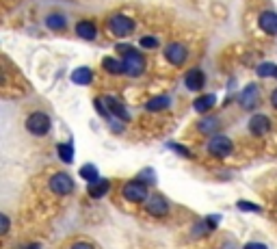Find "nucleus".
Returning <instances> with one entry per match:
<instances>
[{
    "mask_svg": "<svg viewBox=\"0 0 277 249\" xmlns=\"http://www.w3.org/2000/svg\"><path fill=\"white\" fill-rule=\"evenodd\" d=\"M208 152L212 156H219V158H225L232 154V141L223 134H215L210 141H208Z\"/></svg>",
    "mask_w": 277,
    "mask_h": 249,
    "instance_id": "20e7f679",
    "label": "nucleus"
},
{
    "mask_svg": "<svg viewBox=\"0 0 277 249\" xmlns=\"http://www.w3.org/2000/svg\"><path fill=\"white\" fill-rule=\"evenodd\" d=\"M72 249H93L89 243H76V245H72Z\"/></svg>",
    "mask_w": 277,
    "mask_h": 249,
    "instance_id": "c85d7f7f",
    "label": "nucleus"
},
{
    "mask_svg": "<svg viewBox=\"0 0 277 249\" xmlns=\"http://www.w3.org/2000/svg\"><path fill=\"white\" fill-rule=\"evenodd\" d=\"M50 188L56 195H67L74 191V180L67 174H56V176H52V180H50Z\"/></svg>",
    "mask_w": 277,
    "mask_h": 249,
    "instance_id": "423d86ee",
    "label": "nucleus"
},
{
    "mask_svg": "<svg viewBox=\"0 0 277 249\" xmlns=\"http://www.w3.org/2000/svg\"><path fill=\"white\" fill-rule=\"evenodd\" d=\"M80 176L85 178L89 185H91V182H96V180H100V178H98V169L93 167V165H85V167L80 169Z\"/></svg>",
    "mask_w": 277,
    "mask_h": 249,
    "instance_id": "4be33fe9",
    "label": "nucleus"
},
{
    "mask_svg": "<svg viewBox=\"0 0 277 249\" xmlns=\"http://www.w3.org/2000/svg\"><path fill=\"white\" fill-rule=\"evenodd\" d=\"M117 50L123 55V72H126L128 76H139L143 74L145 69V59L139 55V50L130 48V46H117Z\"/></svg>",
    "mask_w": 277,
    "mask_h": 249,
    "instance_id": "f257e3e1",
    "label": "nucleus"
},
{
    "mask_svg": "<svg viewBox=\"0 0 277 249\" xmlns=\"http://www.w3.org/2000/svg\"><path fill=\"white\" fill-rule=\"evenodd\" d=\"M204 72L202 69H191V72L186 74V87L191 89V91H199V89L204 87Z\"/></svg>",
    "mask_w": 277,
    "mask_h": 249,
    "instance_id": "ddd939ff",
    "label": "nucleus"
},
{
    "mask_svg": "<svg viewBox=\"0 0 277 249\" xmlns=\"http://www.w3.org/2000/svg\"><path fill=\"white\" fill-rule=\"evenodd\" d=\"M123 197L128 201H145L147 199V185L143 180H132L123 187Z\"/></svg>",
    "mask_w": 277,
    "mask_h": 249,
    "instance_id": "39448f33",
    "label": "nucleus"
},
{
    "mask_svg": "<svg viewBox=\"0 0 277 249\" xmlns=\"http://www.w3.org/2000/svg\"><path fill=\"white\" fill-rule=\"evenodd\" d=\"M258 100H260V87L253 82V85H247L245 91L240 93V106L247 111H251L253 106L258 104Z\"/></svg>",
    "mask_w": 277,
    "mask_h": 249,
    "instance_id": "0eeeda50",
    "label": "nucleus"
},
{
    "mask_svg": "<svg viewBox=\"0 0 277 249\" xmlns=\"http://www.w3.org/2000/svg\"><path fill=\"white\" fill-rule=\"evenodd\" d=\"M243 249H267V245H262V243H247Z\"/></svg>",
    "mask_w": 277,
    "mask_h": 249,
    "instance_id": "cd10ccee",
    "label": "nucleus"
},
{
    "mask_svg": "<svg viewBox=\"0 0 277 249\" xmlns=\"http://www.w3.org/2000/svg\"><path fill=\"white\" fill-rule=\"evenodd\" d=\"M258 76H260V78L275 76V78H277V65H273V63H262L260 67H258Z\"/></svg>",
    "mask_w": 277,
    "mask_h": 249,
    "instance_id": "5701e85b",
    "label": "nucleus"
},
{
    "mask_svg": "<svg viewBox=\"0 0 277 249\" xmlns=\"http://www.w3.org/2000/svg\"><path fill=\"white\" fill-rule=\"evenodd\" d=\"M102 65L109 74H121L123 72V61H117V59H113V57H106L102 61Z\"/></svg>",
    "mask_w": 277,
    "mask_h": 249,
    "instance_id": "aec40b11",
    "label": "nucleus"
},
{
    "mask_svg": "<svg viewBox=\"0 0 277 249\" xmlns=\"http://www.w3.org/2000/svg\"><path fill=\"white\" fill-rule=\"evenodd\" d=\"M169 104H171V98L169 96H158V98H152L150 102H147L145 109L147 111H165V109H169Z\"/></svg>",
    "mask_w": 277,
    "mask_h": 249,
    "instance_id": "f3484780",
    "label": "nucleus"
},
{
    "mask_svg": "<svg viewBox=\"0 0 277 249\" xmlns=\"http://www.w3.org/2000/svg\"><path fill=\"white\" fill-rule=\"evenodd\" d=\"M165 57H167L169 63L182 65V63L186 61V48L182 44H169L167 48H165Z\"/></svg>",
    "mask_w": 277,
    "mask_h": 249,
    "instance_id": "1a4fd4ad",
    "label": "nucleus"
},
{
    "mask_svg": "<svg viewBox=\"0 0 277 249\" xmlns=\"http://www.w3.org/2000/svg\"><path fill=\"white\" fill-rule=\"evenodd\" d=\"M141 46H143V48H156V46H158V39H156V37H150V35H147V37L141 39Z\"/></svg>",
    "mask_w": 277,
    "mask_h": 249,
    "instance_id": "a878e982",
    "label": "nucleus"
},
{
    "mask_svg": "<svg viewBox=\"0 0 277 249\" xmlns=\"http://www.w3.org/2000/svg\"><path fill=\"white\" fill-rule=\"evenodd\" d=\"M111 188V182L109 180H96V182H91L89 185V195L91 197H102V195L106 193Z\"/></svg>",
    "mask_w": 277,
    "mask_h": 249,
    "instance_id": "6ab92c4d",
    "label": "nucleus"
},
{
    "mask_svg": "<svg viewBox=\"0 0 277 249\" xmlns=\"http://www.w3.org/2000/svg\"><path fill=\"white\" fill-rule=\"evenodd\" d=\"M46 26L52 28V31H61V28L67 26V17L61 15V13H50L46 17Z\"/></svg>",
    "mask_w": 277,
    "mask_h": 249,
    "instance_id": "dca6fc26",
    "label": "nucleus"
},
{
    "mask_svg": "<svg viewBox=\"0 0 277 249\" xmlns=\"http://www.w3.org/2000/svg\"><path fill=\"white\" fill-rule=\"evenodd\" d=\"M238 210H247V212H260L262 208L256 204H249V201H238Z\"/></svg>",
    "mask_w": 277,
    "mask_h": 249,
    "instance_id": "393cba45",
    "label": "nucleus"
},
{
    "mask_svg": "<svg viewBox=\"0 0 277 249\" xmlns=\"http://www.w3.org/2000/svg\"><path fill=\"white\" fill-rule=\"evenodd\" d=\"M271 130V122H269V117L267 115H253L251 117V122H249V132L253 134H267Z\"/></svg>",
    "mask_w": 277,
    "mask_h": 249,
    "instance_id": "9d476101",
    "label": "nucleus"
},
{
    "mask_svg": "<svg viewBox=\"0 0 277 249\" xmlns=\"http://www.w3.org/2000/svg\"><path fill=\"white\" fill-rule=\"evenodd\" d=\"M76 33H78V37H82V39H96V35H98V31H96V24L93 22H78V26H76Z\"/></svg>",
    "mask_w": 277,
    "mask_h": 249,
    "instance_id": "4468645a",
    "label": "nucleus"
},
{
    "mask_svg": "<svg viewBox=\"0 0 277 249\" xmlns=\"http://www.w3.org/2000/svg\"><path fill=\"white\" fill-rule=\"evenodd\" d=\"M56 152H58V156H61L63 163H72L74 161V147H72V143H58Z\"/></svg>",
    "mask_w": 277,
    "mask_h": 249,
    "instance_id": "412c9836",
    "label": "nucleus"
},
{
    "mask_svg": "<svg viewBox=\"0 0 277 249\" xmlns=\"http://www.w3.org/2000/svg\"><path fill=\"white\" fill-rule=\"evenodd\" d=\"M26 128H28V132L37 134V137H44L50 130V117L46 113H33L26 120Z\"/></svg>",
    "mask_w": 277,
    "mask_h": 249,
    "instance_id": "f03ea898",
    "label": "nucleus"
},
{
    "mask_svg": "<svg viewBox=\"0 0 277 249\" xmlns=\"http://www.w3.org/2000/svg\"><path fill=\"white\" fill-rule=\"evenodd\" d=\"M260 28L269 35H275L277 33V13H273V11H264V13L260 15Z\"/></svg>",
    "mask_w": 277,
    "mask_h": 249,
    "instance_id": "f8f14e48",
    "label": "nucleus"
},
{
    "mask_svg": "<svg viewBox=\"0 0 277 249\" xmlns=\"http://www.w3.org/2000/svg\"><path fill=\"white\" fill-rule=\"evenodd\" d=\"M217 126H219V124H217L215 120H204L202 124H199V130H202V132H212V130H215Z\"/></svg>",
    "mask_w": 277,
    "mask_h": 249,
    "instance_id": "b1692460",
    "label": "nucleus"
},
{
    "mask_svg": "<svg viewBox=\"0 0 277 249\" xmlns=\"http://www.w3.org/2000/svg\"><path fill=\"white\" fill-rule=\"evenodd\" d=\"M109 28L117 37H126V35H130L134 31V22L128 15H113L109 20Z\"/></svg>",
    "mask_w": 277,
    "mask_h": 249,
    "instance_id": "7ed1b4c3",
    "label": "nucleus"
},
{
    "mask_svg": "<svg viewBox=\"0 0 277 249\" xmlns=\"http://www.w3.org/2000/svg\"><path fill=\"white\" fill-rule=\"evenodd\" d=\"M217 102V98L212 96V93H208V96H202V98H197L195 102H193V109H195L197 113H208L212 106H215Z\"/></svg>",
    "mask_w": 277,
    "mask_h": 249,
    "instance_id": "2eb2a0df",
    "label": "nucleus"
},
{
    "mask_svg": "<svg viewBox=\"0 0 277 249\" xmlns=\"http://www.w3.org/2000/svg\"><path fill=\"white\" fill-rule=\"evenodd\" d=\"M0 232H2V234H7L9 232V219L7 217H0Z\"/></svg>",
    "mask_w": 277,
    "mask_h": 249,
    "instance_id": "bb28decb",
    "label": "nucleus"
},
{
    "mask_svg": "<svg viewBox=\"0 0 277 249\" xmlns=\"http://www.w3.org/2000/svg\"><path fill=\"white\" fill-rule=\"evenodd\" d=\"M104 104H106V109L111 111V115L119 117V120H130V115H128V111L123 109V104L119 102V100H115L113 96H104Z\"/></svg>",
    "mask_w": 277,
    "mask_h": 249,
    "instance_id": "9b49d317",
    "label": "nucleus"
},
{
    "mask_svg": "<svg viewBox=\"0 0 277 249\" xmlns=\"http://www.w3.org/2000/svg\"><path fill=\"white\" fill-rule=\"evenodd\" d=\"M91 78H93V74H91L89 67H78V69L72 72V80L76 82V85H89Z\"/></svg>",
    "mask_w": 277,
    "mask_h": 249,
    "instance_id": "a211bd4d",
    "label": "nucleus"
},
{
    "mask_svg": "<svg viewBox=\"0 0 277 249\" xmlns=\"http://www.w3.org/2000/svg\"><path fill=\"white\" fill-rule=\"evenodd\" d=\"M22 249H41L39 245H26V247H22Z\"/></svg>",
    "mask_w": 277,
    "mask_h": 249,
    "instance_id": "7c9ffc66",
    "label": "nucleus"
},
{
    "mask_svg": "<svg viewBox=\"0 0 277 249\" xmlns=\"http://www.w3.org/2000/svg\"><path fill=\"white\" fill-rule=\"evenodd\" d=\"M145 208L154 217H165L169 212V204L165 201V197H161V195H152V197L145 201Z\"/></svg>",
    "mask_w": 277,
    "mask_h": 249,
    "instance_id": "6e6552de",
    "label": "nucleus"
},
{
    "mask_svg": "<svg viewBox=\"0 0 277 249\" xmlns=\"http://www.w3.org/2000/svg\"><path fill=\"white\" fill-rule=\"evenodd\" d=\"M271 102H273V106H275V109H277V89H275V91H273V96H271Z\"/></svg>",
    "mask_w": 277,
    "mask_h": 249,
    "instance_id": "c756f323",
    "label": "nucleus"
}]
</instances>
